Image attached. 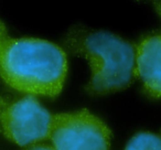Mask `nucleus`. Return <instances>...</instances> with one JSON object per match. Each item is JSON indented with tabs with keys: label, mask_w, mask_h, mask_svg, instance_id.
<instances>
[{
	"label": "nucleus",
	"mask_w": 161,
	"mask_h": 150,
	"mask_svg": "<svg viewBox=\"0 0 161 150\" xmlns=\"http://www.w3.org/2000/svg\"><path fill=\"white\" fill-rule=\"evenodd\" d=\"M7 104H8V101H7V99L0 96V113H1V110H3V108L5 107V106L7 105Z\"/></svg>",
	"instance_id": "obj_9"
},
{
	"label": "nucleus",
	"mask_w": 161,
	"mask_h": 150,
	"mask_svg": "<svg viewBox=\"0 0 161 150\" xmlns=\"http://www.w3.org/2000/svg\"><path fill=\"white\" fill-rule=\"evenodd\" d=\"M125 150H161V137L149 131H141L136 134Z\"/></svg>",
	"instance_id": "obj_6"
},
{
	"label": "nucleus",
	"mask_w": 161,
	"mask_h": 150,
	"mask_svg": "<svg viewBox=\"0 0 161 150\" xmlns=\"http://www.w3.org/2000/svg\"><path fill=\"white\" fill-rule=\"evenodd\" d=\"M156 3V9H157V11H158V14L161 16V1H157V3Z\"/></svg>",
	"instance_id": "obj_10"
},
{
	"label": "nucleus",
	"mask_w": 161,
	"mask_h": 150,
	"mask_svg": "<svg viewBox=\"0 0 161 150\" xmlns=\"http://www.w3.org/2000/svg\"><path fill=\"white\" fill-rule=\"evenodd\" d=\"M135 76L141 81L146 94L161 97V32L142 38L136 45Z\"/></svg>",
	"instance_id": "obj_5"
},
{
	"label": "nucleus",
	"mask_w": 161,
	"mask_h": 150,
	"mask_svg": "<svg viewBox=\"0 0 161 150\" xmlns=\"http://www.w3.org/2000/svg\"><path fill=\"white\" fill-rule=\"evenodd\" d=\"M8 39H9V36H8L6 25H3V22L0 21V52H1L3 45H5V43L7 42Z\"/></svg>",
	"instance_id": "obj_7"
},
{
	"label": "nucleus",
	"mask_w": 161,
	"mask_h": 150,
	"mask_svg": "<svg viewBox=\"0 0 161 150\" xmlns=\"http://www.w3.org/2000/svg\"><path fill=\"white\" fill-rule=\"evenodd\" d=\"M65 45L88 61L92 76L85 90L92 95L119 92L135 76L136 47L107 31L76 28L69 32Z\"/></svg>",
	"instance_id": "obj_2"
},
{
	"label": "nucleus",
	"mask_w": 161,
	"mask_h": 150,
	"mask_svg": "<svg viewBox=\"0 0 161 150\" xmlns=\"http://www.w3.org/2000/svg\"><path fill=\"white\" fill-rule=\"evenodd\" d=\"M22 150H55L53 146L47 145V143H34V145L28 146Z\"/></svg>",
	"instance_id": "obj_8"
},
{
	"label": "nucleus",
	"mask_w": 161,
	"mask_h": 150,
	"mask_svg": "<svg viewBox=\"0 0 161 150\" xmlns=\"http://www.w3.org/2000/svg\"><path fill=\"white\" fill-rule=\"evenodd\" d=\"M55 150H109L112 132L87 109L52 116L50 138Z\"/></svg>",
	"instance_id": "obj_3"
},
{
	"label": "nucleus",
	"mask_w": 161,
	"mask_h": 150,
	"mask_svg": "<svg viewBox=\"0 0 161 150\" xmlns=\"http://www.w3.org/2000/svg\"><path fill=\"white\" fill-rule=\"evenodd\" d=\"M66 75V54L50 41L9 36L0 52V77L18 92L53 98L62 92Z\"/></svg>",
	"instance_id": "obj_1"
},
{
	"label": "nucleus",
	"mask_w": 161,
	"mask_h": 150,
	"mask_svg": "<svg viewBox=\"0 0 161 150\" xmlns=\"http://www.w3.org/2000/svg\"><path fill=\"white\" fill-rule=\"evenodd\" d=\"M52 116L36 97L28 95L3 108L0 129L10 141L28 147L50 138Z\"/></svg>",
	"instance_id": "obj_4"
}]
</instances>
